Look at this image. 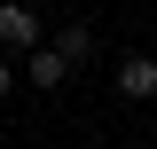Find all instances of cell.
Instances as JSON below:
<instances>
[{
    "mask_svg": "<svg viewBox=\"0 0 157 149\" xmlns=\"http://www.w3.org/2000/svg\"><path fill=\"white\" fill-rule=\"evenodd\" d=\"M39 39H47V24H39L24 0H0V47H8V55H24V47H39Z\"/></svg>",
    "mask_w": 157,
    "mask_h": 149,
    "instance_id": "obj_1",
    "label": "cell"
},
{
    "mask_svg": "<svg viewBox=\"0 0 157 149\" xmlns=\"http://www.w3.org/2000/svg\"><path fill=\"white\" fill-rule=\"evenodd\" d=\"M24 71H32V86H39V94H55L63 78H71V63H63L55 39H39V47H24Z\"/></svg>",
    "mask_w": 157,
    "mask_h": 149,
    "instance_id": "obj_2",
    "label": "cell"
},
{
    "mask_svg": "<svg viewBox=\"0 0 157 149\" xmlns=\"http://www.w3.org/2000/svg\"><path fill=\"white\" fill-rule=\"evenodd\" d=\"M118 102H157V55H126L118 63Z\"/></svg>",
    "mask_w": 157,
    "mask_h": 149,
    "instance_id": "obj_3",
    "label": "cell"
},
{
    "mask_svg": "<svg viewBox=\"0 0 157 149\" xmlns=\"http://www.w3.org/2000/svg\"><path fill=\"white\" fill-rule=\"evenodd\" d=\"M55 47H63V63H71V71H86V63L102 55V32H94V24H63Z\"/></svg>",
    "mask_w": 157,
    "mask_h": 149,
    "instance_id": "obj_4",
    "label": "cell"
},
{
    "mask_svg": "<svg viewBox=\"0 0 157 149\" xmlns=\"http://www.w3.org/2000/svg\"><path fill=\"white\" fill-rule=\"evenodd\" d=\"M16 94V71H8V47H0V102Z\"/></svg>",
    "mask_w": 157,
    "mask_h": 149,
    "instance_id": "obj_5",
    "label": "cell"
}]
</instances>
